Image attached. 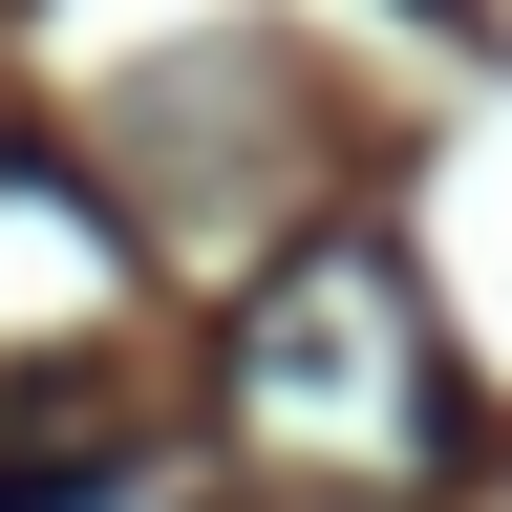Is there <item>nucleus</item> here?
<instances>
[{"label":"nucleus","mask_w":512,"mask_h":512,"mask_svg":"<svg viewBox=\"0 0 512 512\" xmlns=\"http://www.w3.org/2000/svg\"><path fill=\"white\" fill-rule=\"evenodd\" d=\"M214 406H235L256 470H299V491H448L470 470V384H448L427 278L384 235H299L278 278L214 320Z\"/></svg>","instance_id":"f257e3e1"},{"label":"nucleus","mask_w":512,"mask_h":512,"mask_svg":"<svg viewBox=\"0 0 512 512\" xmlns=\"http://www.w3.org/2000/svg\"><path fill=\"white\" fill-rule=\"evenodd\" d=\"M107 491H128V427L86 406V384H64V406L0 384V512H107Z\"/></svg>","instance_id":"f03ea898"}]
</instances>
